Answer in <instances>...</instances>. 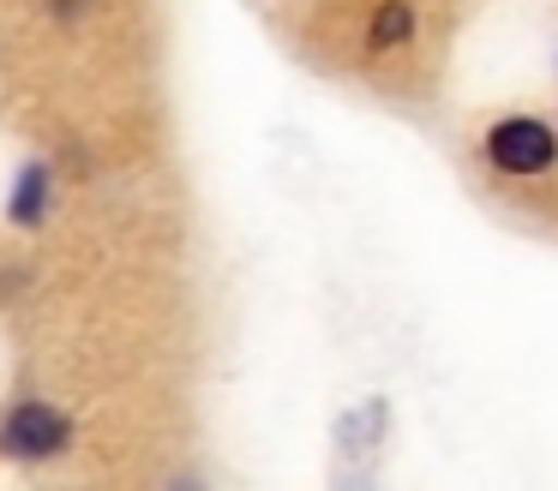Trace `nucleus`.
Returning a JSON list of instances; mask_svg holds the SVG:
<instances>
[{"mask_svg":"<svg viewBox=\"0 0 558 491\" xmlns=\"http://www.w3.org/2000/svg\"><path fill=\"white\" fill-rule=\"evenodd\" d=\"M409 36H414V7H409V0H385V7L373 12L366 48H373V54H385V48H402Z\"/></svg>","mask_w":558,"mask_h":491,"instance_id":"obj_3","label":"nucleus"},{"mask_svg":"<svg viewBox=\"0 0 558 491\" xmlns=\"http://www.w3.org/2000/svg\"><path fill=\"white\" fill-rule=\"evenodd\" d=\"M43 204H49V174H43V168H25V174H19V192H13V222L37 228Z\"/></svg>","mask_w":558,"mask_h":491,"instance_id":"obj_4","label":"nucleus"},{"mask_svg":"<svg viewBox=\"0 0 558 491\" xmlns=\"http://www.w3.org/2000/svg\"><path fill=\"white\" fill-rule=\"evenodd\" d=\"M486 156H493V168H505V174H546L553 156H558V138H553V126L517 114V120H498V126L486 132Z\"/></svg>","mask_w":558,"mask_h":491,"instance_id":"obj_1","label":"nucleus"},{"mask_svg":"<svg viewBox=\"0 0 558 491\" xmlns=\"http://www.w3.org/2000/svg\"><path fill=\"white\" fill-rule=\"evenodd\" d=\"M7 450L13 455H25V462H43V455H54L66 443V419L54 414V407H43V402H25V407H13L7 414Z\"/></svg>","mask_w":558,"mask_h":491,"instance_id":"obj_2","label":"nucleus"}]
</instances>
